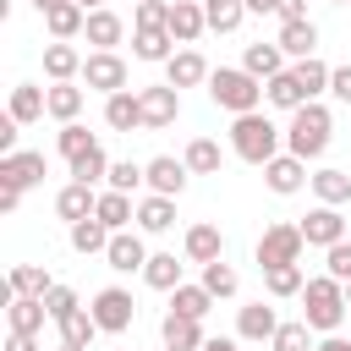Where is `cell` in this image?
<instances>
[{
  "label": "cell",
  "instance_id": "4",
  "mask_svg": "<svg viewBox=\"0 0 351 351\" xmlns=\"http://www.w3.org/2000/svg\"><path fill=\"white\" fill-rule=\"evenodd\" d=\"M208 99L230 115H247V110L263 104V82L247 66H219V71H208Z\"/></svg>",
  "mask_w": 351,
  "mask_h": 351
},
{
  "label": "cell",
  "instance_id": "59",
  "mask_svg": "<svg viewBox=\"0 0 351 351\" xmlns=\"http://www.w3.org/2000/svg\"><path fill=\"white\" fill-rule=\"evenodd\" d=\"M33 5H38V11H49V5H60V0H33Z\"/></svg>",
  "mask_w": 351,
  "mask_h": 351
},
{
  "label": "cell",
  "instance_id": "38",
  "mask_svg": "<svg viewBox=\"0 0 351 351\" xmlns=\"http://www.w3.org/2000/svg\"><path fill=\"white\" fill-rule=\"evenodd\" d=\"M55 329H60V340H71V346H93V335H104V329H99V318H93V307H77V313H66Z\"/></svg>",
  "mask_w": 351,
  "mask_h": 351
},
{
  "label": "cell",
  "instance_id": "9",
  "mask_svg": "<svg viewBox=\"0 0 351 351\" xmlns=\"http://www.w3.org/2000/svg\"><path fill=\"white\" fill-rule=\"evenodd\" d=\"M263 181H269V192L291 197V192H302L313 176H307V159H296V154H274V159L263 165Z\"/></svg>",
  "mask_w": 351,
  "mask_h": 351
},
{
  "label": "cell",
  "instance_id": "1",
  "mask_svg": "<svg viewBox=\"0 0 351 351\" xmlns=\"http://www.w3.org/2000/svg\"><path fill=\"white\" fill-rule=\"evenodd\" d=\"M329 132H335V115H329L318 99H307L302 110H291V126H285V154H296V159H318V154L329 148Z\"/></svg>",
  "mask_w": 351,
  "mask_h": 351
},
{
  "label": "cell",
  "instance_id": "44",
  "mask_svg": "<svg viewBox=\"0 0 351 351\" xmlns=\"http://www.w3.org/2000/svg\"><path fill=\"white\" fill-rule=\"evenodd\" d=\"M93 143H99V137H93V132H88V126H82V121H66V126H60V137H55V148H60V154H66V165H71V159H77V154H88V148H93Z\"/></svg>",
  "mask_w": 351,
  "mask_h": 351
},
{
  "label": "cell",
  "instance_id": "50",
  "mask_svg": "<svg viewBox=\"0 0 351 351\" xmlns=\"http://www.w3.org/2000/svg\"><path fill=\"white\" fill-rule=\"evenodd\" d=\"M324 263H329V274H335V280H351V241L324 247Z\"/></svg>",
  "mask_w": 351,
  "mask_h": 351
},
{
  "label": "cell",
  "instance_id": "63",
  "mask_svg": "<svg viewBox=\"0 0 351 351\" xmlns=\"http://www.w3.org/2000/svg\"><path fill=\"white\" fill-rule=\"evenodd\" d=\"M241 5H247V0H241Z\"/></svg>",
  "mask_w": 351,
  "mask_h": 351
},
{
  "label": "cell",
  "instance_id": "15",
  "mask_svg": "<svg viewBox=\"0 0 351 351\" xmlns=\"http://www.w3.org/2000/svg\"><path fill=\"white\" fill-rule=\"evenodd\" d=\"M0 181H16L22 192H27V186H38V181H44V154H33V148L0 154Z\"/></svg>",
  "mask_w": 351,
  "mask_h": 351
},
{
  "label": "cell",
  "instance_id": "32",
  "mask_svg": "<svg viewBox=\"0 0 351 351\" xmlns=\"http://www.w3.org/2000/svg\"><path fill=\"white\" fill-rule=\"evenodd\" d=\"M241 66H247V71H252L258 82H269L274 71H285V49H280V44H247Z\"/></svg>",
  "mask_w": 351,
  "mask_h": 351
},
{
  "label": "cell",
  "instance_id": "55",
  "mask_svg": "<svg viewBox=\"0 0 351 351\" xmlns=\"http://www.w3.org/2000/svg\"><path fill=\"white\" fill-rule=\"evenodd\" d=\"M313 351H351V340H340V335H324Z\"/></svg>",
  "mask_w": 351,
  "mask_h": 351
},
{
  "label": "cell",
  "instance_id": "36",
  "mask_svg": "<svg viewBox=\"0 0 351 351\" xmlns=\"http://www.w3.org/2000/svg\"><path fill=\"white\" fill-rule=\"evenodd\" d=\"M55 280H49V269H38V263H16L11 269V280H5V291L11 296H44Z\"/></svg>",
  "mask_w": 351,
  "mask_h": 351
},
{
  "label": "cell",
  "instance_id": "30",
  "mask_svg": "<svg viewBox=\"0 0 351 351\" xmlns=\"http://www.w3.org/2000/svg\"><path fill=\"white\" fill-rule=\"evenodd\" d=\"M132 55H137V60H170V55H176L170 27H137V33H132Z\"/></svg>",
  "mask_w": 351,
  "mask_h": 351
},
{
  "label": "cell",
  "instance_id": "35",
  "mask_svg": "<svg viewBox=\"0 0 351 351\" xmlns=\"http://www.w3.org/2000/svg\"><path fill=\"white\" fill-rule=\"evenodd\" d=\"M143 280H148L154 291H176V285H181V263H176V252H148Z\"/></svg>",
  "mask_w": 351,
  "mask_h": 351
},
{
  "label": "cell",
  "instance_id": "58",
  "mask_svg": "<svg viewBox=\"0 0 351 351\" xmlns=\"http://www.w3.org/2000/svg\"><path fill=\"white\" fill-rule=\"evenodd\" d=\"M77 5H88V11H99V5H104V0H77Z\"/></svg>",
  "mask_w": 351,
  "mask_h": 351
},
{
  "label": "cell",
  "instance_id": "13",
  "mask_svg": "<svg viewBox=\"0 0 351 351\" xmlns=\"http://www.w3.org/2000/svg\"><path fill=\"white\" fill-rule=\"evenodd\" d=\"M104 126L110 132H143V93H132V88L110 93L104 99Z\"/></svg>",
  "mask_w": 351,
  "mask_h": 351
},
{
  "label": "cell",
  "instance_id": "24",
  "mask_svg": "<svg viewBox=\"0 0 351 351\" xmlns=\"http://www.w3.org/2000/svg\"><path fill=\"white\" fill-rule=\"evenodd\" d=\"M99 208V192L93 186H82V181H71V186H60V197H55V214L66 219V225H77V219H88Z\"/></svg>",
  "mask_w": 351,
  "mask_h": 351
},
{
  "label": "cell",
  "instance_id": "29",
  "mask_svg": "<svg viewBox=\"0 0 351 351\" xmlns=\"http://www.w3.org/2000/svg\"><path fill=\"white\" fill-rule=\"evenodd\" d=\"M44 318H49L44 296H11V302H5V324H11V329H27V335H38V329H44Z\"/></svg>",
  "mask_w": 351,
  "mask_h": 351
},
{
  "label": "cell",
  "instance_id": "48",
  "mask_svg": "<svg viewBox=\"0 0 351 351\" xmlns=\"http://www.w3.org/2000/svg\"><path fill=\"white\" fill-rule=\"evenodd\" d=\"M44 307H49V324H60V318H66V313H77L82 302H77V291H71V285H49V291H44Z\"/></svg>",
  "mask_w": 351,
  "mask_h": 351
},
{
  "label": "cell",
  "instance_id": "19",
  "mask_svg": "<svg viewBox=\"0 0 351 351\" xmlns=\"http://www.w3.org/2000/svg\"><path fill=\"white\" fill-rule=\"evenodd\" d=\"M176 225V197H165V192H148L143 203H137V230H148V236H165Z\"/></svg>",
  "mask_w": 351,
  "mask_h": 351
},
{
  "label": "cell",
  "instance_id": "51",
  "mask_svg": "<svg viewBox=\"0 0 351 351\" xmlns=\"http://www.w3.org/2000/svg\"><path fill=\"white\" fill-rule=\"evenodd\" d=\"M329 93H335L340 104H351V66H335V71H329Z\"/></svg>",
  "mask_w": 351,
  "mask_h": 351
},
{
  "label": "cell",
  "instance_id": "14",
  "mask_svg": "<svg viewBox=\"0 0 351 351\" xmlns=\"http://www.w3.org/2000/svg\"><path fill=\"white\" fill-rule=\"evenodd\" d=\"M148 170V192H165V197H181L186 192V159H170V154H159V159H148L143 165Z\"/></svg>",
  "mask_w": 351,
  "mask_h": 351
},
{
  "label": "cell",
  "instance_id": "57",
  "mask_svg": "<svg viewBox=\"0 0 351 351\" xmlns=\"http://www.w3.org/2000/svg\"><path fill=\"white\" fill-rule=\"evenodd\" d=\"M60 351H88V346H71V340H60Z\"/></svg>",
  "mask_w": 351,
  "mask_h": 351
},
{
  "label": "cell",
  "instance_id": "39",
  "mask_svg": "<svg viewBox=\"0 0 351 351\" xmlns=\"http://www.w3.org/2000/svg\"><path fill=\"white\" fill-rule=\"evenodd\" d=\"M49 115L66 126V121H77L82 115V88L77 82H49Z\"/></svg>",
  "mask_w": 351,
  "mask_h": 351
},
{
  "label": "cell",
  "instance_id": "46",
  "mask_svg": "<svg viewBox=\"0 0 351 351\" xmlns=\"http://www.w3.org/2000/svg\"><path fill=\"white\" fill-rule=\"evenodd\" d=\"M203 285L214 291V302H219V296H236V269H230L225 258H214V263H203Z\"/></svg>",
  "mask_w": 351,
  "mask_h": 351
},
{
  "label": "cell",
  "instance_id": "8",
  "mask_svg": "<svg viewBox=\"0 0 351 351\" xmlns=\"http://www.w3.org/2000/svg\"><path fill=\"white\" fill-rule=\"evenodd\" d=\"M176 115H181V88H170V82L143 88V132H165Z\"/></svg>",
  "mask_w": 351,
  "mask_h": 351
},
{
  "label": "cell",
  "instance_id": "2",
  "mask_svg": "<svg viewBox=\"0 0 351 351\" xmlns=\"http://www.w3.org/2000/svg\"><path fill=\"white\" fill-rule=\"evenodd\" d=\"M280 143H285V132H280L269 115H258V110L236 115V126H230V148H236V159H247V165H269V159L280 154Z\"/></svg>",
  "mask_w": 351,
  "mask_h": 351
},
{
  "label": "cell",
  "instance_id": "61",
  "mask_svg": "<svg viewBox=\"0 0 351 351\" xmlns=\"http://www.w3.org/2000/svg\"><path fill=\"white\" fill-rule=\"evenodd\" d=\"M165 351H181V346H165Z\"/></svg>",
  "mask_w": 351,
  "mask_h": 351
},
{
  "label": "cell",
  "instance_id": "6",
  "mask_svg": "<svg viewBox=\"0 0 351 351\" xmlns=\"http://www.w3.org/2000/svg\"><path fill=\"white\" fill-rule=\"evenodd\" d=\"M93 318H99V329H104V335H126V329H132V318H137V302H132V291H121V285H104V291L93 296Z\"/></svg>",
  "mask_w": 351,
  "mask_h": 351
},
{
  "label": "cell",
  "instance_id": "3",
  "mask_svg": "<svg viewBox=\"0 0 351 351\" xmlns=\"http://www.w3.org/2000/svg\"><path fill=\"white\" fill-rule=\"evenodd\" d=\"M302 318H307L318 335H335L340 318H346V280H335V274L307 280V285H302Z\"/></svg>",
  "mask_w": 351,
  "mask_h": 351
},
{
  "label": "cell",
  "instance_id": "12",
  "mask_svg": "<svg viewBox=\"0 0 351 351\" xmlns=\"http://www.w3.org/2000/svg\"><path fill=\"white\" fill-rule=\"evenodd\" d=\"M82 60H88V55H77L71 38H49V44H44V77H49V82H71V77H82Z\"/></svg>",
  "mask_w": 351,
  "mask_h": 351
},
{
  "label": "cell",
  "instance_id": "45",
  "mask_svg": "<svg viewBox=\"0 0 351 351\" xmlns=\"http://www.w3.org/2000/svg\"><path fill=\"white\" fill-rule=\"evenodd\" d=\"M269 346H274V351H313V324H307V318H296V324H280Z\"/></svg>",
  "mask_w": 351,
  "mask_h": 351
},
{
  "label": "cell",
  "instance_id": "22",
  "mask_svg": "<svg viewBox=\"0 0 351 351\" xmlns=\"http://www.w3.org/2000/svg\"><path fill=\"white\" fill-rule=\"evenodd\" d=\"M82 38H88L93 49H115V44L126 38V22H121L115 11H104V5H99V11H88V27H82Z\"/></svg>",
  "mask_w": 351,
  "mask_h": 351
},
{
  "label": "cell",
  "instance_id": "53",
  "mask_svg": "<svg viewBox=\"0 0 351 351\" xmlns=\"http://www.w3.org/2000/svg\"><path fill=\"white\" fill-rule=\"evenodd\" d=\"M16 203H22V186L16 181H0V214H16Z\"/></svg>",
  "mask_w": 351,
  "mask_h": 351
},
{
  "label": "cell",
  "instance_id": "42",
  "mask_svg": "<svg viewBox=\"0 0 351 351\" xmlns=\"http://www.w3.org/2000/svg\"><path fill=\"white\" fill-rule=\"evenodd\" d=\"M203 16H208V33H236L247 5L241 0H203Z\"/></svg>",
  "mask_w": 351,
  "mask_h": 351
},
{
  "label": "cell",
  "instance_id": "7",
  "mask_svg": "<svg viewBox=\"0 0 351 351\" xmlns=\"http://www.w3.org/2000/svg\"><path fill=\"white\" fill-rule=\"evenodd\" d=\"M82 82H88L93 93H104V99H110V93H121V88H126V60H121L115 49H93V55L82 60Z\"/></svg>",
  "mask_w": 351,
  "mask_h": 351
},
{
  "label": "cell",
  "instance_id": "40",
  "mask_svg": "<svg viewBox=\"0 0 351 351\" xmlns=\"http://www.w3.org/2000/svg\"><path fill=\"white\" fill-rule=\"evenodd\" d=\"M71 181H82V186H93V181H110V154L93 143L88 154H77L71 159Z\"/></svg>",
  "mask_w": 351,
  "mask_h": 351
},
{
  "label": "cell",
  "instance_id": "43",
  "mask_svg": "<svg viewBox=\"0 0 351 351\" xmlns=\"http://www.w3.org/2000/svg\"><path fill=\"white\" fill-rule=\"evenodd\" d=\"M291 71L302 77V88H307V99H318V93H329V71H335V66H324L318 55H307V60H296Z\"/></svg>",
  "mask_w": 351,
  "mask_h": 351
},
{
  "label": "cell",
  "instance_id": "16",
  "mask_svg": "<svg viewBox=\"0 0 351 351\" xmlns=\"http://www.w3.org/2000/svg\"><path fill=\"white\" fill-rule=\"evenodd\" d=\"M104 258H110V269H115V274H132V269L143 274V263H148V247H143V236H137V230H115Z\"/></svg>",
  "mask_w": 351,
  "mask_h": 351
},
{
  "label": "cell",
  "instance_id": "60",
  "mask_svg": "<svg viewBox=\"0 0 351 351\" xmlns=\"http://www.w3.org/2000/svg\"><path fill=\"white\" fill-rule=\"evenodd\" d=\"M346 307H351V280H346Z\"/></svg>",
  "mask_w": 351,
  "mask_h": 351
},
{
  "label": "cell",
  "instance_id": "11",
  "mask_svg": "<svg viewBox=\"0 0 351 351\" xmlns=\"http://www.w3.org/2000/svg\"><path fill=\"white\" fill-rule=\"evenodd\" d=\"M170 38L176 44H197L208 33V16H203V0H170Z\"/></svg>",
  "mask_w": 351,
  "mask_h": 351
},
{
  "label": "cell",
  "instance_id": "26",
  "mask_svg": "<svg viewBox=\"0 0 351 351\" xmlns=\"http://www.w3.org/2000/svg\"><path fill=\"white\" fill-rule=\"evenodd\" d=\"M159 335H165V346H181V351H197L203 346V318H186V313H165V324H159Z\"/></svg>",
  "mask_w": 351,
  "mask_h": 351
},
{
  "label": "cell",
  "instance_id": "25",
  "mask_svg": "<svg viewBox=\"0 0 351 351\" xmlns=\"http://www.w3.org/2000/svg\"><path fill=\"white\" fill-rule=\"evenodd\" d=\"M181 252H186L192 263H214V258H225V236H219V225H192L186 241H181Z\"/></svg>",
  "mask_w": 351,
  "mask_h": 351
},
{
  "label": "cell",
  "instance_id": "34",
  "mask_svg": "<svg viewBox=\"0 0 351 351\" xmlns=\"http://www.w3.org/2000/svg\"><path fill=\"white\" fill-rule=\"evenodd\" d=\"M181 159H186V170H192V176H219V159H225V154H219V143H214V137H192Z\"/></svg>",
  "mask_w": 351,
  "mask_h": 351
},
{
  "label": "cell",
  "instance_id": "18",
  "mask_svg": "<svg viewBox=\"0 0 351 351\" xmlns=\"http://www.w3.org/2000/svg\"><path fill=\"white\" fill-rule=\"evenodd\" d=\"M263 99H269L274 110H302V104H307V88H302V77L285 66V71H274V77L263 82Z\"/></svg>",
  "mask_w": 351,
  "mask_h": 351
},
{
  "label": "cell",
  "instance_id": "20",
  "mask_svg": "<svg viewBox=\"0 0 351 351\" xmlns=\"http://www.w3.org/2000/svg\"><path fill=\"white\" fill-rule=\"evenodd\" d=\"M274 329H280V313L269 302H252V307L236 313V335L241 340H274Z\"/></svg>",
  "mask_w": 351,
  "mask_h": 351
},
{
  "label": "cell",
  "instance_id": "10",
  "mask_svg": "<svg viewBox=\"0 0 351 351\" xmlns=\"http://www.w3.org/2000/svg\"><path fill=\"white\" fill-rule=\"evenodd\" d=\"M302 236H307V247H335V241H346V219H340V208H335V203L307 208Z\"/></svg>",
  "mask_w": 351,
  "mask_h": 351
},
{
  "label": "cell",
  "instance_id": "21",
  "mask_svg": "<svg viewBox=\"0 0 351 351\" xmlns=\"http://www.w3.org/2000/svg\"><path fill=\"white\" fill-rule=\"evenodd\" d=\"M44 27H49V38H77V33L88 27V5L60 0V5H49V11H44Z\"/></svg>",
  "mask_w": 351,
  "mask_h": 351
},
{
  "label": "cell",
  "instance_id": "27",
  "mask_svg": "<svg viewBox=\"0 0 351 351\" xmlns=\"http://www.w3.org/2000/svg\"><path fill=\"white\" fill-rule=\"evenodd\" d=\"M274 44H280L291 60H307V55L318 49V27H313L307 16H302V22H280V38H274Z\"/></svg>",
  "mask_w": 351,
  "mask_h": 351
},
{
  "label": "cell",
  "instance_id": "62",
  "mask_svg": "<svg viewBox=\"0 0 351 351\" xmlns=\"http://www.w3.org/2000/svg\"><path fill=\"white\" fill-rule=\"evenodd\" d=\"M335 5H340V0H335Z\"/></svg>",
  "mask_w": 351,
  "mask_h": 351
},
{
  "label": "cell",
  "instance_id": "56",
  "mask_svg": "<svg viewBox=\"0 0 351 351\" xmlns=\"http://www.w3.org/2000/svg\"><path fill=\"white\" fill-rule=\"evenodd\" d=\"M197 351H241V340H219V335H214V340H203Z\"/></svg>",
  "mask_w": 351,
  "mask_h": 351
},
{
  "label": "cell",
  "instance_id": "17",
  "mask_svg": "<svg viewBox=\"0 0 351 351\" xmlns=\"http://www.w3.org/2000/svg\"><path fill=\"white\" fill-rule=\"evenodd\" d=\"M165 82H170V88H197V82H208V60H203L197 49H176V55L165 60Z\"/></svg>",
  "mask_w": 351,
  "mask_h": 351
},
{
  "label": "cell",
  "instance_id": "37",
  "mask_svg": "<svg viewBox=\"0 0 351 351\" xmlns=\"http://www.w3.org/2000/svg\"><path fill=\"white\" fill-rule=\"evenodd\" d=\"M170 307H176V313H186V318H203V313L214 307V291H208L203 280H197V285H186V280H181V285L170 291Z\"/></svg>",
  "mask_w": 351,
  "mask_h": 351
},
{
  "label": "cell",
  "instance_id": "52",
  "mask_svg": "<svg viewBox=\"0 0 351 351\" xmlns=\"http://www.w3.org/2000/svg\"><path fill=\"white\" fill-rule=\"evenodd\" d=\"M274 16L280 22H302L307 16V0H274Z\"/></svg>",
  "mask_w": 351,
  "mask_h": 351
},
{
  "label": "cell",
  "instance_id": "23",
  "mask_svg": "<svg viewBox=\"0 0 351 351\" xmlns=\"http://www.w3.org/2000/svg\"><path fill=\"white\" fill-rule=\"evenodd\" d=\"M11 115H16L22 126H33L38 115H49V88H38V82H16V88H11Z\"/></svg>",
  "mask_w": 351,
  "mask_h": 351
},
{
  "label": "cell",
  "instance_id": "28",
  "mask_svg": "<svg viewBox=\"0 0 351 351\" xmlns=\"http://www.w3.org/2000/svg\"><path fill=\"white\" fill-rule=\"evenodd\" d=\"M110 236H115V230H110L99 214H88V219H77V225H71V247H77L82 258H93V252H110Z\"/></svg>",
  "mask_w": 351,
  "mask_h": 351
},
{
  "label": "cell",
  "instance_id": "47",
  "mask_svg": "<svg viewBox=\"0 0 351 351\" xmlns=\"http://www.w3.org/2000/svg\"><path fill=\"white\" fill-rule=\"evenodd\" d=\"M143 181H148L143 165H132V159H115V165H110V186H115V192H137Z\"/></svg>",
  "mask_w": 351,
  "mask_h": 351
},
{
  "label": "cell",
  "instance_id": "41",
  "mask_svg": "<svg viewBox=\"0 0 351 351\" xmlns=\"http://www.w3.org/2000/svg\"><path fill=\"white\" fill-rule=\"evenodd\" d=\"M307 186L318 192V203H335V208H340V203H351V176H346V170H318Z\"/></svg>",
  "mask_w": 351,
  "mask_h": 351
},
{
  "label": "cell",
  "instance_id": "49",
  "mask_svg": "<svg viewBox=\"0 0 351 351\" xmlns=\"http://www.w3.org/2000/svg\"><path fill=\"white\" fill-rule=\"evenodd\" d=\"M132 22H137V27H165V22H170V0H137Z\"/></svg>",
  "mask_w": 351,
  "mask_h": 351
},
{
  "label": "cell",
  "instance_id": "5",
  "mask_svg": "<svg viewBox=\"0 0 351 351\" xmlns=\"http://www.w3.org/2000/svg\"><path fill=\"white\" fill-rule=\"evenodd\" d=\"M302 247H307V236H302V225H269L263 236H258V269H274V263H302Z\"/></svg>",
  "mask_w": 351,
  "mask_h": 351
},
{
  "label": "cell",
  "instance_id": "33",
  "mask_svg": "<svg viewBox=\"0 0 351 351\" xmlns=\"http://www.w3.org/2000/svg\"><path fill=\"white\" fill-rule=\"evenodd\" d=\"M302 285H307V274H302V263H274V269H263V291L280 302V296H302Z\"/></svg>",
  "mask_w": 351,
  "mask_h": 351
},
{
  "label": "cell",
  "instance_id": "54",
  "mask_svg": "<svg viewBox=\"0 0 351 351\" xmlns=\"http://www.w3.org/2000/svg\"><path fill=\"white\" fill-rule=\"evenodd\" d=\"M5 351H38V335H27V329H11V335H5Z\"/></svg>",
  "mask_w": 351,
  "mask_h": 351
},
{
  "label": "cell",
  "instance_id": "31",
  "mask_svg": "<svg viewBox=\"0 0 351 351\" xmlns=\"http://www.w3.org/2000/svg\"><path fill=\"white\" fill-rule=\"evenodd\" d=\"M93 214H99L110 230H126V225L137 219V203H132V192H115V186H110V192H99V208H93Z\"/></svg>",
  "mask_w": 351,
  "mask_h": 351
}]
</instances>
